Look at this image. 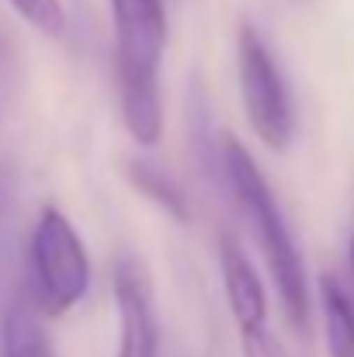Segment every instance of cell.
Masks as SVG:
<instances>
[{
	"mask_svg": "<svg viewBox=\"0 0 354 357\" xmlns=\"http://www.w3.org/2000/svg\"><path fill=\"white\" fill-rule=\"evenodd\" d=\"M115 24L118 112L139 146H156L163 135L160 59L167 49L163 0H112Z\"/></svg>",
	"mask_w": 354,
	"mask_h": 357,
	"instance_id": "cell-1",
	"label": "cell"
},
{
	"mask_svg": "<svg viewBox=\"0 0 354 357\" xmlns=\"http://www.w3.org/2000/svg\"><path fill=\"white\" fill-rule=\"evenodd\" d=\"M239 351H243V357H288V351L264 326L239 330Z\"/></svg>",
	"mask_w": 354,
	"mask_h": 357,
	"instance_id": "cell-12",
	"label": "cell"
},
{
	"mask_svg": "<svg viewBox=\"0 0 354 357\" xmlns=\"http://www.w3.org/2000/svg\"><path fill=\"white\" fill-rule=\"evenodd\" d=\"M28 267H31V298L45 316L70 312L91 288V260L77 236L73 222L59 208H42L31 239H28Z\"/></svg>",
	"mask_w": 354,
	"mask_h": 357,
	"instance_id": "cell-3",
	"label": "cell"
},
{
	"mask_svg": "<svg viewBox=\"0 0 354 357\" xmlns=\"http://www.w3.org/2000/svg\"><path fill=\"white\" fill-rule=\"evenodd\" d=\"M320 302H323L327 354L354 357V302L334 278H320Z\"/></svg>",
	"mask_w": 354,
	"mask_h": 357,
	"instance_id": "cell-9",
	"label": "cell"
},
{
	"mask_svg": "<svg viewBox=\"0 0 354 357\" xmlns=\"http://www.w3.org/2000/svg\"><path fill=\"white\" fill-rule=\"evenodd\" d=\"M236 70H239V98H243L250 128L267 149L285 153L295 139V108H292L285 77L253 24L239 28Z\"/></svg>",
	"mask_w": 354,
	"mask_h": 357,
	"instance_id": "cell-4",
	"label": "cell"
},
{
	"mask_svg": "<svg viewBox=\"0 0 354 357\" xmlns=\"http://www.w3.org/2000/svg\"><path fill=\"white\" fill-rule=\"evenodd\" d=\"M42 309L35 305L31 291H17L7 305L3 330H0V357H56L49 330L42 323Z\"/></svg>",
	"mask_w": 354,
	"mask_h": 357,
	"instance_id": "cell-7",
	"label": "cell"
},
{
	"mask_svg": "<svg viewBox=\"0 0 354 357\" xmlns=\"http://www.w3.org/2000/svg\"><path fill=\"white\" fill-rule=\"evenodd\" d=\"M219 271H223V288H226V302H230L236 326L239 330L264 326V319H267L264 281L253 271L246 250L233 236H223V243H219Z\"/></svg>",
	"mask_w": 354,
	"mask_h": 357,
	"instance_id": "cell-6",
	"label": "cell"
},
{
	"mask_svg": "<svg viewBox=\"0 0 354 357\" xmlns=\"http://www.w3.org/2000/svg\"><path fill=\"white\" fill-rule=\"evenodd\" d=\"M112 281L118 309V357H160V319L146 267L132 257H121Z\"/></svg>",
	"mask_w": 354,
	"mask_h": 357,
	"instance_id": "cell-5",
	"label": "cell"
},
{
	"mask_svg": "<svg viewBox=\"0 0 354 357\" xmlns=\"http://www.w3.org/2000/svg\"><path fill=\"white\" fill-rule=\"evenodd\" d=\"M31 28L45 31V35H59L66 24V10L59 0H7Z\"/></svg>",
	"mask_w": 354,
	"mask_h": 357,
	"instance_id": "cell-10",
	"label": "cell"
},
{
	"mask_svg": "<svg viewBox=\"0 0 354 357\" xmlns=\"http://www.w3.org/2000/svg\"><path fill=\"white\" fill-rule=\"evenodd\" d=\"M14 91H17V49H14V38L0 28V119L7 115Z\"/></svg>",
	"mask_w": 354,
	"mask_h": 357,
	"instance_id": "cell-11",
	"label": "cell"
},
{
	"mask_svg": "<svg viewBox=\"0 0 354 357\" xmlns=\"http://www.w3.org/2000/svg\"><path fill=\"white\" fill-rule=\"evenodd\" d=\"M223 156H226V188L233 191L243 215L253 222V233H257L264 260L271 267L281 309H285V316H288L295 333H309L306 267H302V257L295 250V239H292L285 219H281V208H278V202H274V195H271V188H267L264 174H260V167L253 163V156L243 149L239 139L226 135Z\"/></svg>",
	"mask_w": 354,
	"mask_h": 357,
	"instance_id": "cell-2",
	"label": "cell"
},
{
	"mask_svg": "<svg viewBox=\"0 0 354 357\" xmlns=\"http://www.w3.org/2000/svg\"><path fill=\"white\" fill-rule=\"evenodd\" d=\"M348 260H351V278H354V239H351V246H348Z\"/></svg>",
	"mask_w": 354,
	"mask_h": 357,
	"instance_id": "cell-13",
	"label": "cell"
},
{
	"mask_svg": "<svg viewBox=\"0 0 354 357\" xmlns=\"http://www.w3.org/2000/svg\"><path fill=\"white\" fill-rule=\"evenodd\" d=\"M128 181H132V188L142 195V198H149L163 215H170L174 222H191V208H188V195L181 191V184H174V177L170 174H163L153 160H146V156H135V160H128Z\"/></svg>",
	"mask_w": 354,
	"mask_h": 357,
	"instance_id": "cell-8",
	"label": "cell"
}]
</instances>
